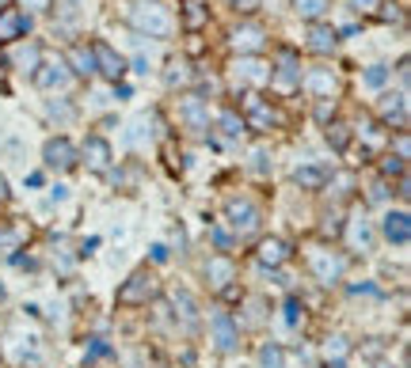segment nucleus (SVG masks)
I'll return each mask as SVG.
<instances>
[{"mask_svg":"<svg viewBox=\"0 0 411 368\" xmlns=\"http://www.w3.org/2000/svg\"><path fill=\"white\" fill-rule=\"evenodd\" d=\"M129 27H134L137 34H148V39H172L175 15H172V8L160 4V0H134V8H129Z\"/></svg>","mask_w":411,"mask_h":368,"instance_id":"1","label":"nucleus"},{"mask_svg":"<svg viewBox=\"0 0 411 368\" xmlns=\"http://www.w3.org/2000/svg\"><path fill=\"white\" fill-rule=\"evenodd\" d=\"M160 292V281H156V273L153 270H134L129 277L122 281V289H118V304L122 308H141V304H148V300Z\"/></svg>","mask_w":411,"mask_h":368,"instance_id":"2","label":"nucleus"},{"mask_svg":"<svg viewBox=\"0 0 411 368\" xmlns=\"http://www.w3.org/2000/svg\"><path fill=\"white\" fill-rule=\"evenodd\" d=\"M305 262H308V270H312V277L320 281V285H335V281L343 277V266H347V262L328 247H312L305 254Z\"/></svg>","mask_w":411,"mask_h":368,"instance_id":"3","label":"nucleus"},{"mask_svg":"<svg viewBox=\"0 0 411 368\" xmlns=\"http://www.w3.org/2000/svg\"><path fill=\"white\" fill-rule=\"evenodd\" d=\"M91 61H96V72H99V77H107L110 84H118V80L126 77V69H129L122 53H115L107 42H91Z\"/></svg>","mask_w":411,"mask_h":368,"instance_id":"4","label":"nucleus"},{"mask_svg":"<svg viewBox=\"0 0 411 368\" xmlns=\"http://www.w3.org/2000/svg\"><path fill=\"white\" fill-rule=\"evenodd\" d=\"M210 342H213L217 353H232V349L240 346V327L232 323V315L213 311V319H210Z\"/></svg>","mask_w":411,"mask_h":368,"instance_id":"5","label":"nucleus"},{"mask_svg":"<svg viewBox=\"0 0 411 368\" xmlns=\"http://www.w3.org/2000/svg\"><path fill=\"white\" fill-rule=\"evenodd\" d=\"M270 84H274V91H282V96L301 88V65H297V58L289 50L278 58V65H270Z\"/></svg>","mask_w":411,"mask_h":368,"instance_id":"6","label":"nucleus"},{"mask_svg":"<svg viewBox=\"0 0 411 368\" xmlns=\"http://www.w3.org/2000/svg\"><path fill=\"white\" fill-rule=\"evenodd\" d=\"M27 31H31V15H27L23 8H15V4H4V8H0V46L20 42Z\"/></svg>","mask_w":411,"mask_h":368,"instance_id":"7","label":"nucleus"},{"mask_svg":"<svg viewBox=\"0 0 411 368\" xmlns=\"http://www.w3.org/2000/svg\"><path fill=\"white\" fill-rule=\"evenodd\" d=\"M42 159L53 171H72V167H77V145H72L69 137H53V140H46Z\"/></svg>","mask_w":411,"mask_h":368,"instance_id":"8","label":"nucleus"},{"mask_svg":"<svg viewBox=\"0 0 411 368\" xmlns=\"http://www.w3.org/2000/svg\"><path fill=\"white\" fill-rule=\"evenodd\" d=\"M225 216H229V224H232V232H240V235H251L259 228V209L251 202H244V197H232V202L225 205Z\"/></svg>","mask_w":411,"mask_h":368,"instance_id":"9","label":"nucleus"},{"mask_svg":"<svg viewBox=\"0 0 411 368\" xmlns=\"http://www.w3.org/2000/svg\"><path fill=\"white\" fill-rule=\"evenodd\" d=\"M77 159L88 167L91 175H103V171H110V145L103 137H88L84 140V148L77 152Z\"/></svg>","mask_w":411,"mask_h":368,"instance_id":"10","label":"nucleus"},{"mask_svg":"<svg viewBox=\"0 0 411 368\" xmlns=\"http://www.w3.org/2000/svg\"><path fill=\"white\" fill-rule=\"evenodd\" d=\"M229 42H232V50H236V53H244V58H255V53L267 46V31H263L259 23H240L236 31H232Z\"/></svg>","mask_w":411,"mask_h":368,"instance_id":"11","label":"nucleus"},{"mask_svg":"<svg viewBox=\"0 0 411 368\" xmlns=\"http://www.w3.org/2000/svg\"><path fill=\"white\" fill-rule=\"evenodd\" d=\"M206 281L217 292H229V285L236 281V262H232L229 254H213V258L206 262Z\"/></svg>","mask_w":411,"mask_h":368,"instance_id":"12","label":"nucleus"},{"mask_svg":"<svg viewBox=\"0 0 411 368\" xmlns=\"http://www.w3.org/2000/svg\"><path fill=\"white\" fill-rule=\"evenodd\" d=\"M179 118H183L186 129H194V133L210 129V110H206L202 96H183V99H179Z\"/></svg>","mask_w":411,"mask_h":368,"instance_id":"13","label":"nucleus"},{"mask_svg":"<svg viewBox=\"0 0 411 368\" xmlns=\"http://www.w3.org/2000/svg\"><path fill=\"white\" fill-rule=\"evenodd\" d=\"M244 110H248V118H244V129H255V133H270V126L278 121V114L267 107L259 96H248L244 103Z\"/></svg>","mask_w":411,"mask_h":368,"instance_id":"14","label":"nucleus"},{"mask_svg":"<svg viewBox=\"0 0 411 368\" xmlns=\"http://www.w3.org/2000/svg\"><path fill=\"white\" fill-rule=\"evenodd\" d=\"M232 80L236 84H267L270 80V65L259 58H236L232 61Z\"/></svg>","mask_w":411,"mask_h":368,"instance_id":"15","label":"nucleus"},{"mask_svg":"<svg viewBox=\"0 0 411 368\" xmlns=\"http://www.w3.org/2000/svg\"><path fill=\"white\" fill-rule=\"evenodd\" d=\"M381 232H385L388 243H396V247H407V243H411V216H407L404 209L388 213L385 224H381Z\"/></svg>","mask_w":411,"mask_h":368,"instance_id":"16","label":"nucleus"},{"mask_svg":"<svg viewBox=\"0 0 411 368\" xmlns=\"http://www.w3.org/2000/svg\"><path fill=\"white\" fill-rule=\"evenodd\" d=\"M69 65L65 61H46V65H39V69H34V84H39V88H46V91H53V88H65V84H69Z\"/></svg>","mask_w":411,"mask_h":368,"instance_id":"17","label":"nucleus"},{"mask_svg":"<svg viewBox=\"0 0 411 368\" xmlns=\"http://www.w3.org/2000/svg\"><path fill=\"white\" fill-rule=\"evenodd\" d=\"M255 258L263 262V266H282V262L289 258V243L278 239V235H270V239H259Z\"/></svg>","mask_w":411,"mask_h":368,"instance_id":"18","label":"nucleus"},{"mask_svg":"<svg viewBox=\"0 0 411 368\" xmlns=\"http://www.w3.org/2000/svg\"><path fill=\"white\" fill-rule=\"evenodd\" d=\"M335 88H339V80H335V72L328 69V65H316V69L308 72V91H312V96H320L324 103L335 96Z\"/></svg>","mask_w":411,"mask_h":368,"instance_id":"19","label":"nucleus"},{"mask_svg":"<svg viewBox=\"0 0 411 368\" xmlns=\"http://www.w3.org/2000/svg\"><path fill=\"white\" fill-rule=\"evenodd\" d=\"M65 65H69V72H77V77H91L96 72V61H91V46H84V42H77L69 53L61 58Z\"/></svg>","mask_w":411,"mask_h":368,"instance_id":"20","label":"nucleus"},{"mask_svg":"<svg viewBox=\"0 0 411 368\" xmlns=\"http://www.w3.org/2000/svg\"><path fill=\"white\" fill-rule=\"evenodd\" d=\"M335 42H339V34H335L328 23H312V27H308V42H305V46H308L312 53H331Z\"/></svg>","mask_w":411,"mask_h":368,"instance_id":"21","label":"nucleus"},{"mask_svg":"<svg viewBox=\"0 0 411 368\" xmlns=\"http://www.w3.org/2000/svg\"><path fill=\"white\" fill-rule=\"evenodd\" d=\"M381 118L388 121V126H407V99L404 96H385V103H381Z\"/></svg>","mask_w":411,"mask_h":368,"instance_id":"22","label":"nucleus"},{"mask_svg":"<svg viewBox=\"0 0 411 368\" xmlns=\"http://www.w3.org/2000/svg\"><path fill=\"white\" fill-rule=\"evenodd\" d=\"M27 243V228L20 221H4L0 224V251H15Z\"/></svg>","mask_w":411,"mask_h":368,"instance_id":"23","label":"nucleus"},{"mask_svg":"<svg viewBox=\"0 0 411 368\" xmlns=\"http://www.w3.org/2000/svg\"><path fill=\"white\" fill-rule=\"evenodd\" d=\"M191 77H194V72H191V61H186V58H172V61H167V69H164V84H167V88L191 84Z\"/></svg>","mask_w":411,"mask_h":368,"instance_id":"24","label":"nucleus"},{"mask_svg":"<svg viewBox=\"0 0 411 368\" xmlns=\"http://www.w3.org/2000/svg\"><path fill=\"white\" fill-rule=\"evenodd\" d=\"M347 239H350L354 251H369L373 247V232H369V224L362 221V216H354V221L347 224Z\"/></svg>","mask_w":411,"mask_h":368,"instance_id":"25","label":"nucleus"},{"mask_svg":"<svg viewBox=\"0 0 411 368\" xmlns=\"http://www.w3.org/2000/svg\"><path fill=\"white\" fill-rule=\"evenodd\" d=\"M293 183L301 186V190H320V186L328 183V171H324V167H297Z\"/></svg>","mask_w":411,"mask_h":368,"instance_id":"26","label":"nucleus"},{"mask_svg":"<svg viewBox=\"0 0 411 368\" xmlns=\"http://www.w3.org/2000/svg\"><path fill=\"white\" fill-rule=\"evenodd\" d=\"M217 129L225 133V140H236L240 133H244V114H236V110H221Z\"/></svg>","mask_w":411,"mask_h":368,"instance_id":"27","label":"nucleus"},{"mask_svg":"<svg viewBox=\"0 0 411 368\" xmlns=\"http://www.w3.org/2000/svg\"><path fill=\"white\" fill-rule=\"evenodd\" d=\"M293 8H297V15L308 23H320V15L328 12V0H293Z\"/></svg>","mask_w":411,"mask_h":368,"instance_id":"28","label":"nucleus"},{"mask_svg":"<svg viewBox=\"0 0 411 368\" xmlns=\"http://www.w3.org/2000/svg\"><path fill=\"white\" fill-rule=\"evenodd\" d=\"M324 137H328V145L339 148V152L350 145V129L343 126V121H328V126H324Z\"/></svg>","mask_w":411,"mask_h":368,"instance_id":"29","label":"nucleus"},{"mask_svg":"<svg viewBox=\"0 0 411 368\" xmlns=\"http://www.w3.org/2000/svg\"><path fill=\"white\" fill-rule=\"evenodd\" d=\"M347 353H350V342L343 334H335V338H328V342H324V357H328V361H347Z\"/></svg>","mask_w":411,"mask_h":368,"instance_id":"30","label":"nucleus"},{"mask_svg":"<svg viewBox=\"0 0 411 368\" xmlns=\"http://www.w3.org/2000/svg\"><path fill=\"white\" fill-rule=\"evenodd\" d=\"M286 364V353L278 346H263L259 349V368H282Z\"/></svg>","mask_w":411,"mask_h":368,"instance_id":"31","label":"nucleus"},{"mask_svg":"<svg viewBox=\"0 0 411 368\" xmlns=\"http://www.w3.org/2000/svg\"><path fill=\"white\" fill-rule=\"evenodd\" d=\"M39 61H42V50H39V46H27L20 58H15V65H20L23 72H34V69H39Z\"/></svg>","mask_w":411,"mask_h":368,"instance_id":"32","label":"nucleus"},{"mask_svg":"<svg viewBox=\"0 0 411 368\" xmlns=\"http://www.w3.org/2000/svg\"><path fill=\"white\" fill-rule=\"evenodd\" d=\"M202 23H206V8L191 0V4H186V27H191V31H198Z\"/></svg>","mask_w":411,"mask_h":368,"instance_id":"33","label":"nucleus"},{"mask_svg":"<svg viewBox=\"0 0 411 368\" xmlns=\"http://www.w3.org/2000/svg\"><path fill=\"white\" fill-rule=\"evenodd\" d=\"M385 80H388V69H385V65H373V69L366 72V84H369V88H381Z\"/></svg>","mask_w":411,"mask_h":368,"instance_id":"34","label":"nucleus"},{"mask_svg":"<svg viewBox=\"0 0 411 368\" xmlns=\"http://www.w3.org/2000/svg\"><path fill=\"white\" fill-rule=\"evenodd\" d=\"M175 311H183V319L191 323V319H194V300L186 296V292H183V296H175Z\"/></svg>","mask_w":411,"mask_h":368,"instance_id":"35","label":"nucleus"},{"mask_svg":"<svg viewBox=\"0 0 411 368\" xmlns=\"http://www.w3.org/2000/svg\"><path fill=\"white\" fill-rule=\"evenodd\" d=\"M381 171H385L388 178H392V175H404V159H396V156H385V164H381Z\"/></svg>","mask_w":411,"mask_h":368,"instance_id":"36","label":"nucleus"},{"mask_svg":"<svg viewBox=\"0 0 411 368\" xmlns=\"http://www.w3.org/2000/svg\"><path fill=\"white\" fill-rule=\"evenodd\" d=\"M377 121H362V137H366L369 140V145H381V133H377Z\"/></svg>","mask_w":411,"mask_h":368,"instance_id":"37","label":"nucleus"},{"mask_svg":"<svg viewBox=\"0 0 411 368\" xmlns=\"http://www.w3.org/2000/svg\"><path fill=\"white\" fill-rule=\"evenodd\" d=\"M145 126H148V118L134 121V129H129V140H134V145H141V140H145Z\"/></svg>","mask_w":411,"mask_h":368,"instance_id":"38","label":"nucleus"},{"mask_svg":"<svg viewBox=\"0 0 411 368\" xmlns=\"http://www.w3.org/2000/svg\"><path fill=\"white\" fill-rule=\"evenodd\" d=\"M392 156H396V159H407V156H411V145H407V133H400V137H396V152H392Z\"/></svg>","mask_w":411,"mask_h":368,"instance_id":"39","label":"nucleus"},{"mask_svg":"<svg viewBox=\"0 0 411 368\" xmlns=\"http://www.w3.org/2000/svg\"><path fill=\"white\" fill-rule=\"evenodd\" d=\"M72 118V107H69V103H50V118Z\"/></svg>","mask_w":411,"mask_h":368,"instance_id":"40","label":"nucleus"},{"mask_svg":"<svg viewBox=\"0 0 411 368\" xmlns=\"http://www.w3.org/2000/svg\"><path fill=\"white\" fill-rule=\"evenodd\" d=\"M297 315H301V304L289 296V300H286V319H289V323H297Z\"/></svg>","mask_w":411,"mask_h":368,"instance_id":"41","label":"nucleus"},{"mask_svg":"<svg viewBox=\"0 0 411 368\" xmlns=\"http://www.w3.org/2000/svg\"><path fill=\"white\" fill-rule=\"evenodd\" d=\"M232 4H236V12H244V15H251L259 8V0H232Z\"/></svg>","mask_w":411,"mask_h":368,"instance_id":"42","label":"nucleus"},{"mask_svg":"<svg viewBox=\"0 0 411 368\" xmlns=\"http://www.w3.org/2000/svg\"><path fill=\"white\" fill-rule=\"evenodd\" d=\"M350 8H358V12H373V8H381V0H350Z\"/></svg>","mask_w":411,"mask_h":368,"instance_id":"43","label":"nucleus"},{"mask_svg":"<svg viewBox=\"0 0 411 368\" xmlns=\"http://www.w3.org/2000/svg\"><path fill=\"white\" fill-rule=\"evenodd\" d=\"M331 110H335V107H328V103H320V110H316V114H320V121H324V126H328V118H331Z\"/></svg>","mask_w":411,"mask_h":368,"instance_id":"44","label":"nucleus"},{"mask_svg":"<svg viewBox=\"0 0 411 368\" xmlns=\"http://www.w3.org/2000/svg\"><path fill=\"white\" fill-rule=\"evenodd\" d=\"M8 197H12V190H8V178L0 175V202H8Z\"/></svg>","mask_w":411,"mask_h":368,"instance_id":"45","label":"nucleus"},{"mask_svg":"<svg viewBox=\"0 0 411 368\" xmlns=\"http://www.w3.org/2000/svg\"><path fill=\"white\" fill-rule=\"evenodd\" d=\"M369 197H373V202H381V197H385V183H377V186H373Z\"/></svg>","mask_w":411,"mask_h":368,"instance_id":"46","label":"nucleus"},{"mask_svg":"<svg viewBox=\"0 0 411 368\" xmlns=\"http://www.w3.org/2000/svg\"><path fill=\"white\" fill-rule=\"evenodd\" d=\"M377 368H392V364H388V361H381V364H377Z\"/></svg>","mask_w":411,"mask_h":368,"instance_id":"47","label":"nucleus"},{"mask_svg":"<svg viewBox=\"0 0 411 368\" xmlns=\"http://www.w3.org/2000/svg\"><path fill=\"white\" fill-rule=\"evenodd\" d=\"M0 300H4V289H0Z\"/></svg>","mask_w":411,"mask_h":368,"instance_id":"48","label":"nucleus"}]
</instances>
